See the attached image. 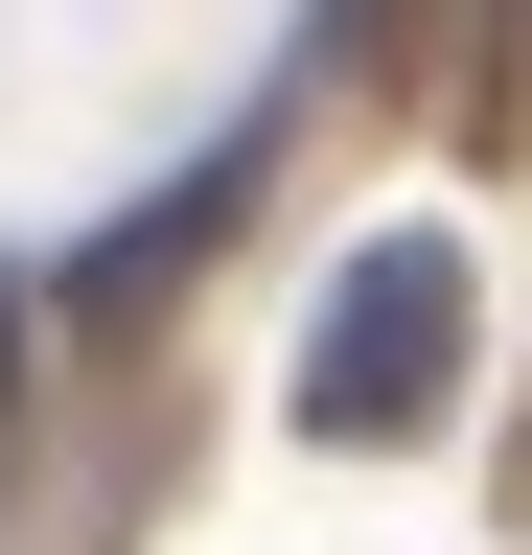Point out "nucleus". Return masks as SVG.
Masks as SVG:
<instances>
[{
	"mask_svg": "<svg viewBox=\"0 0 532 555\" xmlns=\"http://www.w3.org/2000/svg\"><path fill=\"white\" fill-rule=\"evenodd\" d=\"M0 416H24V278H0Z\"/></svg>",
	"mask_w": 532,
	"mask_h": 555,
	"instance_id": "7ed1b4c3",
	"label": "nucleus"
},
{
	"mask_svg": "<svg viewBox=\"0 0 532 555\" xmlns=\"http://www.w3.org/2000/svg\"><path fill=\"white\" fill-rule=\"evenodd\" d=\"M440 393H463V255L440 232H371L348 278H324V324H301V440H417Z\"/></svg>",
	"mask_w": 532,
	"mask_h": 555,
	"instance_id": "f257e3e1",
	"label": "nucleus"
},
{
	"mask_svg": "<svg viewBox=\"0 0 532 555\" xmlns=\"http://www.w3.org/2000/svg\"><path fill=\"white\" fill-rule=\"evenodd\" d=\"M440 24V0H324V47H417Z\"/></svg>",
	"mask_w": 532,
	"mask_h": 555,
	"instance_id": "f03ea898",
	"label": "nucleus"
}]
</instances>
